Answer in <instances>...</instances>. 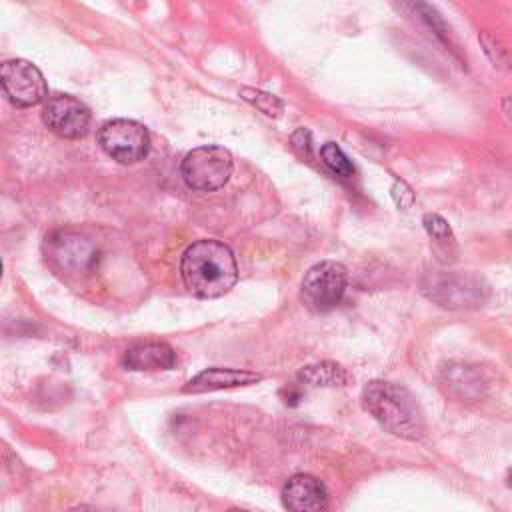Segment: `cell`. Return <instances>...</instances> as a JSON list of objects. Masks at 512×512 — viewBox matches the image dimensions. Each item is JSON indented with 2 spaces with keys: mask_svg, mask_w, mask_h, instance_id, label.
I'll use <instances>...</instances> for the list:
<instances>
[{
  "mask_svg": "<svg viewBox=\"0 0 512 512\" xmlns=\"http://www.w3.org/2000/svg\"><path fill=\"white\" fill-rule=\"evenodd\" d=\"M180 274L186 288L198 298H220L238 280L234 252L220 240L204 238L192 242L180 260Z\"/></svg>",
  "mask_w": 512,
  "mask_h": 512,
  "instance_id": "6da1fadb",
  "label": "cell"
},
{
  "mask_svg": "<svg viewBox=\"0 0 512 512\" xmlns=\"http://www.w3.org/2000/svg\"><path fill=\"white\" fill-rule=\"evenodd\" d=\"M362 404L374 420L390 434L404 440H418L426 432L424 414L414 394L394 382L372 380L362 390Z\"/></svg>",
  "mask_w": 512,
  "mask_h": 512,
  "instance_id": "7a4b0ae2",
  "label": "cell"
},
{
  "mask_svg": "<svg viewBox=\"0 0 512 512\" xmlns=\"http://www.w3.org/2000/svg\"><path fill=\"white\" fill-rule=\"evenodd\" d=\"M422 292L442 308L468 310L482 306L490 288L480 276L470 272H432L422 280Z\"/></svg>",
  "mask_w": 512,
  "mask_h": 512,
  "instance_id": "3957f363",
  "label": "cell"
},
{
  "mask_svg": "<svg viewBox=\"0 0 512 512\" xmlns=\"http://www.w3.org/2000/svg\"><path fill=\"white\" fill-rule=\"evenodd\" d=\"M180 174L184 182L194 190H218L228 182L232 174V154L216 144L198 146L184 156Z\"/></svg>",
  "mask_w": 512,
  "mask_h": 512,
  "instance_id": "277c9868",
  "label": "cell"
},
{
  "mask_svg": "<svg viewBox=\"0 0 512 512\" xmlns=\"http://www.w3.org/2000/svg\"><path fill=\"white\" fill-rule=\"evenodd\" d=\"M348 282L346 268L336 260H322L310 266L302 278V300L312 312L336 308Z\"/></svg>",
  "mask_w": 512,
  "mask_h": 512,
  "instance_id": "5b68a950",
  "label": "cell"
},
{
  "mask_svg": "<svg viewBox=\"0 0 512 512\" xmlns=\"http://www.w3.org/2000/svg\"><path fill=\"white\" fill-rule=\"evenodd\" d=\"M98 144L112 160L120 164H136L148 154L150 134L146 126L136 120L116 118L100 126Z\"/></svg>",
  "mask_w": 512,
  "mask_h": 512,
  "instance_id": "8992f818",
  "label": "cell"
},
{
  "mask_svg": "<svg viewBox=\"0 0 512 512\" xmlns=\"http://www.w3.org/2000/svg\"><path fill=\"white\" fill-rule=\"evenodd\" d=\"M0 84L6 98L18 108H30L46 98V80L28 60H6L0 68Z\"/></svg>",
  "mask_w": 512,
  "mask_h": 512,
  "instance_id": "52a82bcc",
  "label": "cell"
},
{
  "mask_svg": "<svg viewBox=\"0 0 512 512\" xmlns=\"http://www.w3.org/2000/svg\"><path fill=\"white\" fill-rule=\"evenodd\" d=\"M42 122L60 138H82L90 126V110L70 94H52L42 106Z\"/></svg>",
  "mask_w": 512,
  "mask_h": 512,
  "instance_id": "ba28073f",
  "label": "cell"
},
{
  "mask_svg": "<svg viewBox=\"0 0 512 512\" xmlns=\"http://www.w3.org/2000/svg\"><path fill=\"white\" fill-rule=\"evenodd\" d=\"M326 502V486L310 474H294L282 486V504L288 512H322Z\"/></svg>",
  "mask_w": 512,
  "mask_h": 512,
  "instance_id": "9c48e42d",
  "label": "cell"
},
{
  "mask_svg": "<svg viewBox=\"0 0 512 512\" xmlns=\"http://www.w3.org/2000/svg\"><path fill=\"white\" fill-rule=\"evenodd\" d=\"M50 256L68 270H88L96 260L94 246L74 232H56L48 240Z\"/></svg>",
  "mask_w": 512,
  "mask_h": 512,
  "instance_id": "30bf717a",
  "label": "cell"
},
{
  "mask_svg": "<svg viewBox=\"0 0 512 512\" xmlns=\"http://www.w3.org/2000/svg\"><path fill=\"white\" fill-rule=\"evenodd\" d=\"M262 376L250 370H240V368H220L212 366L202 372H198L194 378H190L184 386L182 392L188 394H200V392H214V390H224V388H236V386H248L260 382Z\"/></svg>",
  "mask_w": 512,
  "mask_h": 512,
  "instance_id": "8fae6325",
  "label": "cell"
},
{
  "mask_svg": "<svg viewBox=\"0 0 512 512\" xmlns=\"http://www.w3.org/2000/svg\"><path fill=\"white\" fill-rule=\"evenodd\" d=\"M440 384L446 390V394H450L460 402L480 400L486 390V382L482 374L474 366H468L462 362H452L444 366L440 372Z\"/></svg>",
  "mask_w": 512,
  "mask_h": 512,
  "instance_id": "7c38bea8",
  "label": "cell"
},
{
  "mask_svg": "<svg viewBox=\"0 0 512 512\" xmlns=\"http://www.w3.org/2000/svg\"><path fill=\"white\" fill-rule=\"evenodd\" d=\"M128 370H172L176 366V352L166 342H146L130 346L122 358Z\"/></svg>",
  "mask_w": 512,
  "mask_h": 512,
  "instance_id": "4fadbf2b",
  "label": "cell"
},
{
  "mask_svg": "<svg viewBox=\"0 0 512 512\" xmlns=\"http://www.w3.org/2000/svg\"><path fill=\"white\" fill-rule=\"evenodd\" d=\"M300 382L310 386H344L348 382L346 370L336 362H318L304 366L298 372Z\"/></svg>",
  "mask_w": 512,
  "mask_h": 512,
  "instance_id": "5bb4252c",
  "label": "cell"
},
{
  "mask_svg": "<svg viewBox=\"0 0 512 512\" xmlns=\"http://www.w3.org/2000/svg\"><path fill=\"white\" fill-rule=\"evenodd\" d=\"M422 224H424V230L428 232V236L434 240L436 250L448 252V248L456 244V242H454V234H452L450 224H448L440 214H432V212L424 214Z\"/></svg>",
  "mask_w": 512,
  "mask_h": 512,
  "instance_id": "9a60e30c",
  "label": "cell"
},
{
  "mask_svg": "<svg viewBox=\"0 0 512 512\" xmlns=\"http://www.w3.org/2000/svg\"><path fill=\"white\" fill-rule=\"evenodd\" d=\"M320 156H322V162L338 176L342 178H350L354 174V166L352 162L348 160V156L342 152V148L334 142H326L322 148H320Z\"/></svg>",
  "mask_w": 512,
  "mask_h": 512,
  "instance_id": "2e32d148",
  "label": "cell"
},
{
  "mask_svg": "<svg viewBox=\"0 0 512 512\" xmlns=\"http://www.w3.org/2000/svg\"><path fill=\"white\" fill-rule=\"evenodd\" d=\"M478 40H480V46H482L484 54L488 56V60L496 68H500V70H508L510 68V54H508V50L502 46V42L494 34L484 30V32H480Z\"/></svg>",
  "mask_w": 512,
  "mask_h": 512,
  "instance_id": "e0dca14e",
  "label": "cell"
},
{
  "mask_svg": "<svg viewBox=\"0 0 512 512\" xmlns=\"http://www.w3.org/2000/svg\"><path fill=\"white\" fill-rule=\"evenodd\" d=\"M240 96H242L244 100H248L250 104H254L258 110H262V112L268 114V116H278V114L284 110V102H282V100H278V98L272 96V94L254 90V88H242V90H240Z\"/></svg>",
  "mask_w": 512,
  "mask_h": 512,
  "instance_id": "ac0fdd59",
  "label": "cell"
},
{
  "mask_svg": "<svg viewBox=\"0 0 512 512\" xmlns=\"http://www.w3.org/2000/svg\"><path fill=\"white\" fill-rule=\"evenodd\" d=\"M390 194H392L396 206L402 208V210H408L414 204V192L404 180H396L390 188Z\"/></svg>",
  "mask_w": 512,
  "mask_h": 512,
  "instance_id": "d6986e66",
  "label": "cell"
},
{
  "mask_svg": "<svg viewBox=\"0 0 512 512\" xmlns=\"http://www.w3.org/2000/svg\"><path fill=\"white\" fill-rule=\"evenodd\" d=\"M290 142H292V146H294V148H296L300 154H306V156H310V148H312V136H310V132H308L306 128H298V130L292 134Z\"/></svg>",
  "mask_w": 512,
  "mask_h": 512,
  "instance_id": "ffe728a7",
  "label": "cell"
},
{
  "mask_svg": "<svg viewBox=\"0 0 512 512\" xmlns=\"http://www.w3.org/2000/svg\"><path fill=\"white\" fill-rule=\"evenodd\" d=\"M502 112L506 114V118L512 122V96H506L502 100Z\"/></svg>",
  "mask_w": 512,
  "mask_h": 512,
  "instance_id": "44dd1931",
  "label": "cell"
},
{
  "mask_svg": "<svg viewBox=\"0 0 512 512\" xmlns=\"http://www.w3.org/2000/svg\"><path fill=\"white\" fill-rule=\"evenodd\" d=\"M68 512H102V510H98L94 506H76V508H72Z\"/></svg>",
  "mask_w": 512,
  "mask_h": 512,
  "instance_id": "7402d4cb",
  "label": "cell"
},
{
  "mask_svg": "<svg viewBox=\"0 0 512 512\" xmlns=\"http://www.w3.org/2000/svg\"><path fill=\"white\" fill-rule=\"evenodd\" d=\"M508 484H510V486H512V470H510V472H508Z\"/></svg>",
  "mask_w": 512,
  "mask_h": 512,
  "instance_id": "603a6c76",
  "label": "cell"
},
{
  "mask_svg": "<svg viewBox=\"0 0 512 512\" xmlns=\"http://www.w3.org/2000/svg\"><path fill=\"white\" fill-rule=\"evenodd\" d=\"M228 512H246V510H238V508H232V510H228Z\"/></svg>",
  "mask_w": 512,
  "mask_h": 512,
  "instance_id": "cb8c5ba5",
  "label": "cell"
}]
</instances>
